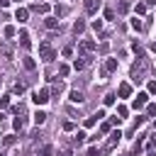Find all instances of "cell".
<instances>
[{
    "label": "cell",
    "instance_id": "33",
    "mask_svg": "<svg viewBox=\"0 0 156 156\" xmlns=\"http://www.w3.org/2000/svg\"><path fill=\"white\" fill-rule=\"evenodd\" d=\"M83 139H85V132H78V134H76V141H78V144H80V141H83Z\"/></svg>",
    "mask_w": 156,
    "mask_h": 156
},
{
    "label": "cell",
    "instance_id": "38",
    "mask_svg": "<svg viewBox=\"0 0 156 156\" xmlns=\"http://www.w3.org/2000/svg\"><path fill=\"white\" fill-rule=\"evenodd\" d=\"M0 85H2V76H0Z\"/></svg>",
    "mask_w": 156,
    "mask_h": 156
},
{
    "label": "cell",
    "instance_id": "34",
    "mask_svg": "<svg viewBox=\"0 0 156 156\" xmlns=\"http://www.w3.org/2000/svg\"><path fill=\"white\" fill-rule=\"evenodd\" d=\"M149 93H156V80H149Z\"/></svg>",
    "mask_w": 156,
    "mask_h": 156
},
{
    "label": "cell",
    "instance_id": "28",
    "mask_svg": "<svg viewBox=\"0 0 156 156\" xmlns=\"http://www.w3.org/2000/svg\"><path fill=\"white\" fill-rule=\"evenodd\" d=\"M93 29L100 32V29H102V20H95V22H93Z\"/></svg>",
    "mask_w": 156,
    "mask_h": 156
},
{
    "label": "cell",
    "instance_id": "15",
    "mask_svg": "<svg viewBox=\"0 0 156 156\" xmlns=\"http://www.w3.org/2000/svg\"><path fill=\"white\" fill-rule=\"evenodd\" d=\"M0 51H2V56H5V58H12V46H10V44H2V46H0Z\"/></svg>",
    "mask_w": 156,
    "mask_h": 156
},
{
    "label": "cell",
    "instance_id": "6",
    "mask_svg": "<svg viewBox=\"0 0 156 156\" xmlns=\"http://www.w3.org/2000/svg\"><path fill=\"white\" fill-rule=\"evenodd\" d=\"M32 10H34V12L46 15V12H49V5H46V2H34V5H32Z\"/></svg>",
    "mask_w": 156,
    "mask_h": 156
},
{
    "label": "cell",
    "instance_id": "10",
    "mask_svg": "<svg viewBox=\"0 0 156 156\" xmlns=\"http://www.w3.org/2000/svg\"><path fill=\"white\" fill-rule=\"evenodd\" d=\"M44 119H46V112L44 110H37L34 112V124H44Z\"/></svg>",
    "mask_w": 156,
    "mask_h": 156
},
{
    "label": "cell",
    "instance_id": "23",
    "mask_svg": "<svg viewBox=\"0 0 156 156\" xmlns=\"http://www.w3.org/2000/svg\"><path fill=\"white\" fill-rule=\"evenodd\" d=\"M141 27H144V24H141V20H136V17H134V20H132V29H136V32H139Z\"/></svg>",
    "mask_w": 156,
    "mask_h": 156
},
{
    "label": "cell",
    "instance_id": "7",
    "mask_svg": "<svg viewBox=\"0 0 156 156\" xmlns=\"http://www.w3.org/2000/svg\"><path fill=\"white\" fill-rule=\"evenodd\" d=\"M27 15H29V12H27L24 7H17V12H15V20H17V22H27Z\"/></svg>",
    "mask_w": 156,
    "mask_h": 156
},
{
    "label": "cell",
    "instance_id": "3",
    "mask_svg": "<svg viewBox=\"0 0 156 156\" xmlns=\"http://www.w3.org/2000/svg\"><path fill=\"white\" fill-rule=\"evenodd\" d=\"M146 100H149V95H146V93H139V95L134 98V102H132V107H134V110H141V107L146 105Z\"/></svg>",
    "mask_w": 156,
    "mask_h": 156
},
{
    "label": "cell",
    "instance_id": "18",
    "mask_svg": "<svg viewBox=\"0 0 156 156\" xmlns=\"http://www.w3.org/2000/svg\"><path fill=\"white\" fill-rule=\"evenodd\" d=\"M34 66H37V63H34V58L24 56V68H27V71H34Z\"/></svg>",
    "mask_w": 156,
    "mask_h": 156
},
{
    "label": "cell",
    "instance_id": "25",
    "mask_svg": "<svg viewBox=\"0 0 156 156\" xmlns=\"http://www.w3.org/2000/svg\"><path fill=\"white\" fill-rule=\"evenodd\" d=\"M117 10H119V12H127V10H129V2H127V0H122V2H119V7H117Z\"/></svg>",
    "mask_w": 156,
    "mask_h": 156
},
{
    "label": "cell",
    "instance_id": "17",
    "mask_svg": "<svg viewBox=\"0 0 156 156\" xmlns=\"http://www.w3.org/2000/svg\"><path fill=\"white\" fill-rule=\"evenodd\" d=\"M105 71H117V58H107V63H105Z\"/></svg>",
    "mask_w": 156,
    "mask_h": 156
},
{
    "label": "cell",
    "instance_id": "5",
    "mask_svg": "<svg viewBox=\"0 0 156 156\" xmlns=\"http://www.w3.org/2000/svg\"><path fill=\"white\" fill-rule=\"evenodd\" d=\"M117 95H119V98H129V95H132V85H129V83H122L119 90H117Z\"/></svg>",
    "mask_w": 156,
    "mask_h": 156
},
{
    "label": "cell",
    "instance_id": "8",
    "mask_svg": "<svg viewBox=\"0 0 156 156\" xmlns=\"http://www.w3.org/2000/svg\"><path fill=\"white\" fill-rule=\"evenodd\" d=\"M68 98H71V102H83V100H85L80 90H71V93H68Z\"/></svg>",
    "mask_w": 156,
    "mask_h": 156
},
{
    "label": "cell",
    "instance_id": "36",
    "mask_svg": "<svg viewBox=\"0 0 156 156\" xmlns=\"http://www.w3.org/2000/svg\"><path fill=\"white\" fill-rule=\"evenodd\" d=\"M10 5V0H0V7H7Z\"/></svg>",
    "mask_w": 156,
    "mask_h": 156
},
{
    "label": "cell",
    "instance_id": "19",
    "mask_svg": "<svg viewBox=\"0 0 156 156\" xmlns=\"http://www.w3.org/2000/svg\"><path fill=\"white\" fill-rule=\"evenodd\" d=\"M51 154H54V146L51 144H44L41 146V156H51Z\"/></svg>",
    "mask_w": 156,
    "mask_h": 156
},
{
    "label": "cell",
    "instance_id": "12",
    "mask_svg": "<svg viewBox=\"0 0 156 156\" xmlns=\"http://www.w3.org/2000/svg\"><path fill=\"white\" fill-rule=\"evenodd\" d=\"M44 24H46L49 29H56V27H58V20H56V17H46V20H44Z\"/></svg>",
    "mask_w": 156,
    "mask_h": 156
},
{
    "label": "cell",
    "instance_id": "16",
    "mask_svg": "<svg viewBox=\"0 0 156 156\" xmlns=\"http://www.w3.org/2000/svg\"><path fill=\"white\" fill-rule=\"evenodd\" d=\"M85 63H88V58H76V61H73V68H76V71H83Z\"/></svg>",
    "mask_w": 156,
    "mask_h": 156
},
{
    "label": "cell",
    "instance_id": "13",
    "mask_svg": "<svg viewBox=\"0 0 156 156\" xmlns=\"http://www.w3.org/2000/svg\"><path fill=\"white\" fill-rule=\"evenodd\" d=\"M83 29H85V22H83V20H78V22H73V34H80Z\"/></svg>",
    "mask_w": 156,
    "mask_h": 156
},
{
    "label": "cell",
    "instance_id": "39",
    "mask_svg": "<svg viewBox=\"0 0 156 156\" xmlns=\"http://www.w3.org/2000/svg\"><path fill=\"white\" fill-rule=\"evenodd\" d=\"M124 156H129V154H124Z\"/></svg>",
    "mask_w": 156,
    "mask_h": 156
},
{
    "label": "cell",
    "instance_id": "24",
    "mask_svg": "<svg viewBox=\"0 0 156 156\" xmlns=\"http://www.w3.org/2000/svg\"><path fill=\"white\" fill-rule=\"evenodd\" d=\"M146 115H149V117H156V105H154V102L146 107Z\"/></svg>",
    "mask_w": 156,
    "mask_h": 156
},
{
    "label": "cell",
    "instance_id": "29",
    "mask_svg": "<svg viewBox=\"0 0 156 156\" xmlns=\"http://www.w3.org/2000/svg\"><path fill=\"white\" fill-rule=\"evenodd\" d=\"M95 122H98V117H88V119H85V127H93Z\"/></svg>",
    "mask_w": 156,
    "mask_h": 156
},
{
    "label": "cell",
    "instance_id": "14",
    "mask_svg": "<svg viewBox=\"0 0 156 156\" xmlns=\"http://www.w3.org/2000/svg\"><path fill=\"white\" fill-rule=\"evenodd\" d=\"M80 46H83L85 51H93V49H95L98 44H95V41H90V39H83V41H80Z\"/></svg>",
    "mask_w": 156,
    "mask_h": 156
},
{
    "label": "cell",
    "instance_id": "9",
    "mask_svg": "<svg viewBox=\"0 0 156 156\" xmlns=\"http://www.w3.org/2000/svg\"><path fill=\"white\" fill-rule=\"evenodd\" d=\"M119 136H122V132H110V141H107V149H112V146L119 141Z\"/></svg>",
    "mask_w": 156,
    "mask_h": 156
},
{
    "label": "cell",
    "instance_id": "1",
    "mask_svg": "<svg viewBox=\"0 0 156 156\" xmlns=\"http://www.w3.org/2000/svg\"><path fill=\"white\" fill-rule=\"evenodd\" d=\"M32 100H34L37 105H46V102H49V90H46V88H41V90H37V93L32 95Z\"/></svg>",
    "mask_w": 156,
    "mask_h": 156
},
{
    "label": "cell",
    "instance_id": "2",
    "mask_svg": "<svg viewBox=\"0 0 156 156\" xmlns=\"http://www.w3.org/2000/svg\"><path fill=\"white\" fill-rule=\"evenodd\" d=\"M39 56H41L44 61H51V58H54V49H51V46H49V44L44 41V44L39 46Z\"/></svg>",
    "mask_w": 156,
    "mask_h": 156
},
{
    "label": "cell",
    "instance_id": "31",
    "mask_svg": "<svg viewBox=\"0 0 156 156\" xmlns=\"http://www.w3.org/2000/svg\"><path fill=\"white\" fill-rule=\"evenodd\" d=\"M146 146H149V149H151V146H156V132L151 134V139H149V144H146Z\"/></svg>",
    "mask_w": 156,
    "mask_h": 156
},
{
    "label": "cell",
    "instance_id": "27",
    "mask_svg": "<svg viewBox=\"0 0 156 156\" xmlns=\"http://www.w3.org/2000/svg\"><path fill=\"white\" fill-rule=\"evenodd\" d=\"M127 112H129V110H127L124 105H119V107H117V115H119V117H127Z\"/></svg>",
    "mask_w": 156,
    "mask_h": 156
},
{
    "label": "cell",
    "instance_id": "30",
    "mask_svg": "<svg viewBox=\"0 0 156 156\" xmlns=\"http://www.w3.org/2000/svg\"><path fill=\"white\" fill-rule=\"evenodd\" d=\"M22 127H24V122H22V119H20V117H17V119H15V129H17V132H20V129H22Z\"/></svg>",
    "mask_w": 156,
    "mask_h": 156
},
{
    "label": "cell",
    "instance_id": "11",
    "mask_svg": "<svg viewBox=\"0 0 156 156\" xmlns=\"http://www.w3.org/2000/svg\"><path fill=\"white\" fill-rule=\"evenodd\" d=\"M20 44H22V49H29V34L27 32H20Z\"/></svg>",
    "mask_w": 156,
    "mask_h": 156
},
{
    "label": "cell",
    "instance_id": "4",
    "mask_svg": "<svg viewBox=\"0 0 156 156\" xmlns=\"http://www.w3.org/2000/svg\"><path fill=\"white\" fill-rule=\"evenodd\" d=\"M100 10V0H85V12L88 15H95Z\"/></svg>",
    "mask_w": 156,
    "mask_h": 156
},
{
    "label": "cell",
    "instance_id": "22",
    "mask_svg": "<svg viewBox=\"0 0 156 156\" xmlns=\"http://www.w3.org/2000/svg\"><path fill=\"white\" fill-rule=\"evenodd\" d=\"M12 93H15V95H22V93H24V85H22V83H15Z\"/></svg>",
    "mask_w": 156,
    "mask_h": 156
},
{
    "label": "cell",
    "instance_id": "21",
    "mask_svg": "<svg viewBox=\"0 0 156 156\" xmlns=\"http://www.w3.org/2000/svg\"><path fill=\"white\" fill-rule=\"evenodd\" d=\"M68 71H71V68H68L66 63H63V66H58V76H61V78H66V76H68Z\"/></svg>",
    "mask_w": 156,
    "mask_h": 156
},
{
    "label": "cell",
    "instance_id": "26",
    "mask_svg": "<svg viewBox=\"0 0 156 156\" xmlns=\"http://www.w3.org/2000/svg\"><path fill=\"white\" fill-rule=\"evenodd\" d=\"M5 37H15V27H12V24L5 27Z\"/></svg>",
    "mask_w": 156,
    "mask_h": 156
},
{
    "label": "cell",
    "instance_id": "37",
    "mask_svg": "<svg viewBox=\"0 0 156 156\" xmlns=\"http://www.w3.org/2000/svg\"><path fill=\"white\" fill-rule=\"evenodd\" d=\"M146 5H156V0H146Z\"/></svg>",
    "mask_w": 156,
    "mask_h": 156
},
{
    "label": "cell",
    "instance_id": "32",
    "mask_svg": "<svg viewBox=\"0 0 156 156\" xmlns=\"http://www.w3.org/2000/svg\"><path fill=\"white\" fill-rule=\"evenodd\" d=\"M115 102V95H105V105H112Z\"/></svg>",
    "mask_w": 156,
    "mask_h": 156
},
{
    "label": "cell",
    "instance_id": "35",
    "mask_svg": "<svg viewBox=\"0 0 156 156\" xmlns=\"http://www.w3.org/2000/svg\"><path fill=\"white\" fill-rule=\"evenodd\" d=\"M61 156H71V149H61Z\"/></svg>",
    "mask_w": 156,
    "mask_h": 156
},
{
    "label": "cell",
    "instance_id": "20",
    "mask_svg": "<svg viewBox=\"0 0 156 156\" xmlns=\"http://www.w3.org/2000/svg\"><path fill=\"white\" fill-rule=\"evenodd\" d=\"M56 15H58V17H63V15H68V7H66V5H61V7L56 5Z\"/></svg>",
    "mask_w": 156,
    "mask_h": 156
}]
</instances>
